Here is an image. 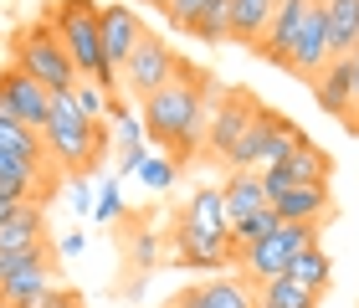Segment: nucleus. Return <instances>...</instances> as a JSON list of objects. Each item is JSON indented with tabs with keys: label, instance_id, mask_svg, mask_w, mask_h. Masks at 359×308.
Listing matches in <instances>:
<instances>
[{
	"label": "nucleus",
	"instance_id": "423d86ee",
	"mask_svg": "<svg viewBox=\"0 0 359 308\" xmlns=\"http://www.w3.org/2000/svg\"><path fill=\"white\" fill-rule=\"evenodd\" d=\"M175 46L159 36V31H149L144 26V36L134 41V52H128V62H123V72H118V83H123V93L128 98H149V93H159L175 77Z\"/></svg>",
	"mask_w": 359,
	"mask_h": 308
},
{
	"label": "nucleus",
	"instance_id": "39448f33",
	"mask_svg": "<svg viewBox=\"0 0 359 308\" xmlns=\"http://www.w3.org/2000/svg\"><path fill=\"white\" fill-rule=\"evenodd\" d=\"M323 226H308V221H283L272 236L262 241H252L247 252H236V272L241 278H252V283H267V278H283L287 262H292V252H303V247H313Z\"/></svg>",
	"mask_w": 359,
	"mask_h": 308
},
{
	"label": "nucleus",
	"instance_id": "7c9ffc66",
	"mask_svg": "<svg viewBox=\"0 0 359 308\" xmlns=\"http://www.w3.org/2000/svg\"><path fill=\"white\" fill-rule=\"evenodd\" d=\"M139 180L149 185V190H170L175 185V159H154V154H144V165H139Z\"/></svg>",
	"mask_w": 359,
	"mask_h": 308
},
{
	"label": "nucleus",
	"instance_id": "6ab92c4d",
	"mask_svg": "<svg viewBox=\"0 0 359 308\" xmlns=\"http://www.w3.org/2000/svg\"><path fill=\"white\" fill-rule=\"evenodd\" d=\"M46 241L52 236H46L41 201H26L11 221H0V252H36V247H46Z\"/></svg>",
	"mask_w": 359,
	"mask_h": 308
},
{
	"label": "nucleus",
	"instance_id": "aec40b11",
	"mask_svg": "<svg viewBox=\"0 0 359 308\" xmlns=\"http://www.w3.org/2000/svg\"><path fill=\"white\" fill-rule=\"evenodd\" d=\"M180 221L195 226V232H205V236H231V210H226V196H221L216 185H201V190H195Z\"/></svg>",
	"mask_w": 359,
	"mask_h": 308
},
{
	"label": "nucleus",
	"instance_id": "2eb2a0df",
	"mask_svg": "<svg viewBox=\"0 0 359 308\" xmlns=\"http://www.w3.org/2000/svg\"><path fill=\"white\" fill-rule=\"evenodd\" d=\"M272 210H277L283 221L329 226V221H334V196H329V185H287L283 196H272Z\"/></svg>",
	"mask_w": 359,
	"mask_h": 308
},
{
	"label": "nucleus",
	"instance_id": "2f4dec72",
	"mask_svg": "<svg viewBox=\"0 0 359 308\" xmlns=\"http://www.w3.org/2000/svg\"><path fill=\"white\" fill-rule=\"evenodd\" d=\"M97 226H113L123 221V196H118V180H103V190H97V206H93Z\"/></svg>",
	"mask_w": 359,
	"mask_h": 308
},
{
	"label": "nucleus",
	"instance_id": "cd10ccee",
	"mask_svg": "<svg viewBox=\"0 0 359 308\" xmlns=\"http://www.w3.org/2000/svg\"><path fill=\"white\" fill-rule=\"evenodd\" d=\"M303 144V128L292 123V119H283V113L272 108V119H267V144H262V170H272V165H283V159L292 154Z\"/></svg>",
	"mask_w": 359,
	"mask_h": 308
},
{
	"label": "nucleus",
	"instance_id": "0eeeda50",
	"mask_svg": "<svg viewBox=\"0 0 359 308\" xmlns=\"http://www.w3.org/2000/svg\"><path fill=\"white\" fill-rule=\"evenodd\" d=\"M257 108H262V98L247 88H221L216 93V103H210V123H205V144L201 149L210 159H226L236 149V139L247 134V123L257 119Z\"/></svg>",
	"mask_w": 359,
	"mask_h": 308
},
{
	"label": "nucleus",
	"instance_id": "a211bd4d",
	"mask_svg": "<svg viewBox=\"0 0 359 308\" xmlns=\"http://www.w3.org/2000/svg\"><path fill=\"white\" fill-rule=\"evenodd\" d=\"M0 149L15 154V159H26V165H36V170H57L52 165V149H46V134H41V128H31V123H21V119H11V113H0Z\"/></svg>",
	"mask_w": 359,
	"mask_h": 308
},
{
	"label": "nucleus",
	"instance_id": "9d476101",
	"mask_svg": "<svg viewBox=\"0 0 359 308\" xmlns=\"http://www.w3.org/2000/svg\"><path fill=\"white\" fill-rule=\"evenodd\" d=\"M46 108H52V93H46L31 72H21L11 62V67H0V113H11V119H21L31 128L46 123Z\"/></svg>",
	"mask_w": 359,
	"mask_h": 308
},
{
	"label": "nucleus",
	"instance_id": "6e6552de",
	"mask_svg": "<svg viewBox=\"0 0 359 308\" xmlns=\"http://www.w3.org/2000/svg\"><path fill=\"white\" fill-rule=\"evenodd\" d=\"M257 175H262V190H267V201H272V196H283L287 185H329V180H334V159L303 134V144L283 159V165L257 170Z\"/></svg>",
	"mask_w": 359,
	"mask_h": 308
},
{
	"label": "nucleus",
	"instance_id": "e433bc0d",
	"mask_svg": "<svg viewBox=\"0 0 359 308\" xmlns=\"http://www.w3.org/2000/svg\"><path fill=\"white\" fill-rule=\"evenodd\" d=\"M83 247H88V241H83V232H67V236H62V247H57V252H62V257H77Z\"/></svg>",
	"mask_w": 359,
	"mask_h": 308
},
{
	"label": "nucleus",
	"instance_id": "72a5a7b5",
	"mask_svg": "<svg viewBox=\"0 0 359 308\" xmlns=\"http://www.w3.org/2000/svg\"><path fill=\"white\" fill-rule=\"evenodd\" d=\"M36 308H88V303H83L77 288H46V298H41Z\"/></svg>",
	"mask_w": 359,
	"mask_h": 308
},
{
	"label": "nucleus",
	"instance_id": "412c9836",
	"mask_svg": "<svg viewBox=\"0 0 359 308\" xmlns=\"http://www.w3.org/2000/svg\"><path fill=\"white\" fill-rule=\"evenodd\" d=\"M329 21V57H349L359 46V0H323Z\"/></svg>",
	"mask_w": 359,
	"mask_h": 308
},
{
	"label": "nucleus",
	"instance_id": "f3484780",
	"mask_svg": "<svg viewBox=\"0 0 359 308\" xmlns=\"http://www.w3.org/2000/svg\"><path fill=\"white\" fill-rule=\"evenodd\" d=\"M52 272H57V257H41V262L11 272V278L0 283V308H36L46 298V288H57Z\"/></svg>",
	"mask_w": 359,
	"mask_h": 308
},
{
	"label": "nucleus",
	"instance_id": "58836bf2",
	"mask_svg": "<svg viewBox=\"0 0 359 308\" xmlns=\"http://www.w3.org/2000/svg\"><path fill=\"white\" fill-rule=\"evenodd\" d=\"M144 6H154V11H170V6H175V0H144Z\"/></svg>",
	"mask_w": 359,
	"mask_h": 308
},
{
	"label": "nucleus",
	"instance_id": "f704fd0d",
	"mask_svg": "<svg viewBox=\"0 0 359 308\" xmlns=\"http://www.w3.org/2000/svg\"><path fill=\"white\" fill-rule=\"evenodd\" d=\"M31 196H15V190H6V185H0V221H11L15 216V210H21Z\"/></svg>",
	"mask_w": 359,
	"mask_h": 308
},
{
	"label": "nucleus",
	"instance_id": "1a4fd4ad",
	"mask_svg": "<svg viewBox=\"0 0 359 308\" xmlns=\"http://www.w3.org/2000/svg\"><path fill=\"white\" fill-rule=\"evenodd\" d=\"M329 21H323V0H308L303 6V26H298V41H292V57H287V72L313 83V77L329 67Z\"/></svg>",
	"mask_w": 359,
	"mask_h": 308
},
{
	"label": "nucleus",
	"instance_id": "ddd939ff",
	"mask_svg": "<svg viewBox=\"0 0 359 308\" xmlns=\"http://www.w3.org/2000/svg\"><path fill=\"white\" fill-rule=\"evenodd\" d=\"M303 6H308V0H277V11H272L267 31H262V41L252 46L262 62H272V67H283V72H287L292 41H298V26H303Z\"/></svg>",
	"mask_w": 359,
	"mask_h": 308
},
{
	"label": "nucleus",
	"instance_id": "b1692460",
	"mask_svg": "<svg viewBox=\"0 0 359 308\" xmlns=\"http://www.w3.org/2000/svg\"><path fill=\"white\" fill-rule=\"evenodd\" d=\"M272 11H277V0H231V41L257 46L267 21H272Z\"/></svg>",
	"mask_w": 359,
	"mask_h": 308
},
{
	"label": "nucleus",
	"instance_id": "f257e3e1",
	"mask_svg": "<svg viewBox=\"0 0 359 308\" xmlns=\"http://www.w3.org/2000/svg\"><path fill=\"white\" fill-rule=\"evenodd\" d=\"M210 103H216V83L205 67L180 57L175 77L159 93L144 98V139H154L159 149L175 159V170H185L205 144V123H210Z\"/></svg>",
	"mask_w": 359,
	"mask_h": 308
},
{
	"label": "nucleus",
	"instance_id": "5701e85b",
	"mask_svg": "<svg viewBox=\"0 0 359 308\" xmlns=\"http://www.w3.org/2000/svg\"><path fill=\"white\" fill-rule=\"evenodd\" d=\"M287 278H292V283H303L308 293H318V298H323V293H329V283H334V262H329V252H323L318 241H313V247H303V252H292Z\"/></svg>",
	"mask_w": 359,
	"mask_h": 308
},
{
	"label": "nucleus",
	"instance_id": "4be33fe9",
	"mask_svg": "<svg viewBox=\"0 0 359 308\" xmlns=\"http://www.w3.org/2000/svg\"><path fill=\"white\" fill-rule=\"evenodd\" d=\"M221 196H226V210H231V221H241V216H252V210L272 206V201H267V190H262V175H257V170H231V180L221 185Z\"/></svg>",
	"mask_w": 359,
	"mask_h": 308
},
{
	"label": "nucleus",
	"instance_id": "9b49d317",
	"mask_svg": "<svg viewBox=\"0 0 359 308\" xmlns=\"http://www.w3.org/2000/svg\"><path fill=\"white\" fill-rule=\"evenodd\" d=\"M165 308H257V293L247 288V278H201V283H185Z\"/></svg>",
	"mask_w": 359,
	"mask_h": 308
},
{
	"label": "nucleus",
	"instance_id": "4c0bfd02",
	"mask_svg": "<svg viewBox=\"0 0 359 308\" xmlns=\"http://www.w3.org/2000/svg\"><path fill=\"white\" fill-rule=\"evenodd\" d=\"M349 67H354V134H359V46L349 52Z\"/></svg>",
	"mask_w": 359,
	"mask_h": 308
},
{
	"label": "nucleus",
	"instance_id": "4468645a",
	"mask_svg": "<svg viewBox=\"0 0 359 308\" xmlns=\"http://www.w3.org/2000/svg\"><path fill=\"white\" fill-rule=\"evenodd\" d=\"M175 262L180 267H195V272H221V267H231V247H226V236H205V232H195V226L180 221V232H175Z\"/></svg>",
	"mask_w": 359,
	"mask_h": 308
},
{
	"label": "nucleus",
	"instance_id": "f03ea898",
	"mask_svg": "<svg viewBox=\"0 0 359 308\" xmlns=\"http://www.w3.org/2000/svg\"><path fill=\"white\" fill-rule=\"evenodd\" d=\"M46 149H52V165L72 180L93 175L108 159V123H93L83 108H77L72 93H52V108H46Z\"/></svg>",
	"mask_w": 359,
	"mask_h": 308
},
{
	"label": "nucleus",
	"instance_id": "7ed1b4c3",
	"mask_svg": "<svg viewBox=\"0 0 359 308\" xmlns=\"http://www.w3.org/2000/svg\"><path fill=\"white\" fill-rule=\"evenodd\" d=\"M46 21L57 26V36L67 46L77 77L97 83L103 93L123 88L118 72H113L108 57H103V6H97V0H52V6H46Z\"/></svg>",
	"mask_w": 359,
	"mask_h": 308
},
{
	"label": "nucleus",
	"instance_id": "f8f14e48",
	"mask_svg": "<svg viewBox=\"0 0 359 308\" xmlns=\"http://www.w3.org/2000/svg\"><path fill=\"white\" fill-rule=\"evenodd\" d=\"M308 88H313V98H318V108L329 113V119L354 128V67H349V57H334Z\"/></svg>",
	"mask_w": 359,
	"mask_h": 308
},
{
	"label": "nucleus",
	"instance_id": "c9c22d12",
	"mask_svg": "<svg viewBox=\"0 0 359 308\" xmlns=\"http://www.w3.org/2000/svg\"><path fill=\"white\" fill-rule=\"evenodd\" d=\"M67 206L77 210V216H88V210H93V196H88V185H83V180L72 185V201H67Z\"/></svg>",
	"mask_w": 359,
	"mask_h": 308
},
{
	"label": "nucleus",
	"instance_id": "c85d7f7f",
	"mask_svg": "<svg viewBox=\"0 0 359 308\" xmlns=\"http://www.w3.org/2000/svg\"><path fill=\"white\" fill-rule=\"evenodd\" d=\"M190 36L205 41V46L231 41V0H205V11H201V21H195Z\"/></svg>",
	"mask_w": 359,
	"mask_h": 308
},
{
	"label": "nucleus",
	"instance_id": "20e7f679",
	"mask_svg": "<svg viewBox=\"0 0 359 308\" xmlns=\"http://www.w3.org/2000/svg\"><path fill=\"white\" fill-rule=\"evenodd\" d=\"M11 62L21 72H31L46 93H72L77 88V67H72L67 46H62L57 26L46 21V15H41V21H31V26H21L11 36Z\"/></svg>",
	"mask_w": 359,
	"mask_h": 308
},
{
	"label": "nucleus",
	"instance_id": "473e14b6",
	"mask_svg": "<svg viewBox=\"0 0 359 308\" xmlns=\"http://www.w3.org/2000/svg\"><path fill=\"white\" fill-rule=\"evenodd\" d=\"M201 11H205V0H175V6L165 11V21L180 31V36H190L195 21H201Z\"/></svg>",
	"mask_w": 359,
	"mask_h": 308
},
{
	"label": "nucleus",
	"instance_id": "a878e982",
	"mask_svg": "<svg viewBox=\"0 0 359 308\" xmlns=\"http://www.w3.org/2000/svg\"><path fill=\"white\" fill-rule=\"evenodd\" d=\"M267 119H272V108L262 103V108H257V119L247 123V134L236 139V149L226 154V165H231V170H262V144H267Z\"/></svg>",
	"mask_w": 359,
	"mask_h": 308
},
{
	"label": "nucleus",
	"instance_id": "bb28decb",
	"mask_svg": "<svg viewBox=\"0 0 359 308\" xmlns=\"http://www.w3.org/2000/svg\"><path fill=\"white\" fill-rule=\"evenodd\" d=\"M277 226H283V216H277L272 206H262V210H252V216H241V221H231V236H226V247H231V267H236V252H247L252 241H262V236H272Z\"/></svg>",
	"mask_w": 359,
	"mask_h": 308
},
{
	"label": "nucleus",
	"instance_id": "dca6fc26",
	"mask_svg": "<svg viewBox=\"0 0 359 308\" xmlns=\"http://www.w3.org/2000/svg\"><path fill=\"white\" fill-rule=\"evenodd\" d=\"M144 36V21L134 6H103V57L113 72H123L128 52H134V41Z\"/></svg>",
	"mask_w": 359,
	"mask_h": 308
},
{
	"label": "nucleus",
	"instance_id": "c756f323",
	"mask_svg": "<svg viewBox=\"0 0 359 308\" xmlns=\"http://www.w3.org/2000/svg\"><path fill=\"white\" fill-rule=\"evenodd\" d=\"M72 98H77V108H83L93 123H108V119H113V93H103L97 83H88V77H77Z\"/></svg>",
	"mask_w": 359,
	"mask_h": 308
},
{
	"label": "nucleus",
	"instance_id": "393cba45",
	"mask_svg": "<svg viewBox=\"0 0 359 308\" xmlns=\"http://www.w3.org/2000/svg\"><path fill=\"white\" fill-rule=\"evenodd\" d=\"M318 303H323V298L308 293L303 283H292L287 272H283V278L257 283V308H318Z\"/></svg>",
	"mask_w": 359,
	"mask_h": 308
}]
</instances>
